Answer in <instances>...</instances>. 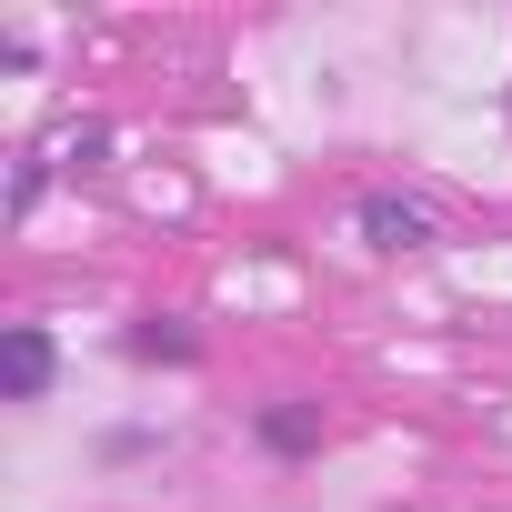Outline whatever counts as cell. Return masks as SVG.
I'll return each mask as SVG.
<instances>
[{
  "label": "cell",
  "mask_w": 512,
  "mask_h": 512,
  "mask_svg": "<svg viewBox=\"0 0 512 512\" xmlns=\"http://www.w3.org/2000/svg\"><path fill=\"white\" fill-rule=\"evenodd\" d=\"M0 392H11V402H41L51 392V332H11V342H0Z\"/></svg>",
  "instance_id": "1"
},
{
  "label": "cell",
  "mask_w": 512,
  "mask_h": 512,
  "mask_svg": "<svg viewBox=\"0 0 512 512\" xmlns=\"http://www.w3.org/2000/svg\"><path fill=\"white\" fill-rule=\"evenodd\" d=\"M362 231H372L382 251H422V241H432V211L402 201V191H372V201H362Z\"/></svg>",
  "instance_id": "2"
},
{
  "label": "cell",
  "mask_w": 512,
  "mask_h": 512,
  "mask_svg": "<svg viewBox=\"0 0 512 512\" xmlns=\"http://www.w3.org/2000/svg\"><path fill=\"white\" fill-rule=\"evenodd\" d=\"M262 442H272V452H312V442H322V422L282 402V412H262Z\"/></svg>",
  "instance_id": "3"
},
{
  "label": "cell",
  "mask_w": 512,
  "mask_h": 512,
  "mask_svg": "<svg viewBox=\"0 0 512 512\" xmlns=\"http://www.w3.org/2000/svg\"><path fill=\"white\" fill-rule=\"evenodd\" d=\"M131 352H141V362H191V332H171V322H141V332H131Z\"/></svg>",
  "instance_id": "4"
}]
</instances>
